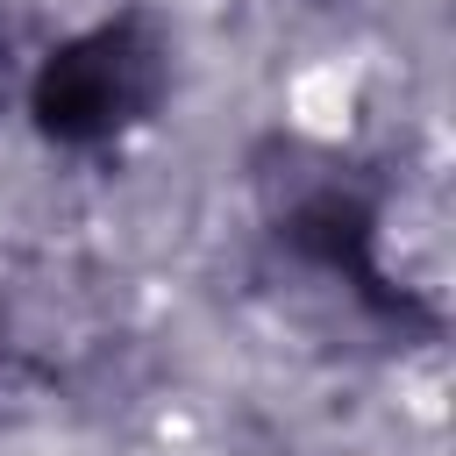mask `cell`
Masks as SVG:
<instances>
[{"label": "cell", "instance_id": "cell-1", "mask_svg": "<svg viewBox=\"0 0 456 456\" xmlns=\"http://www.w3.org/2000/svg\"><path fill=\"white\" fill-rule=\"evenodd\" d=\"M292 121H299L306 135H342V128L356 121V78H349V64H314V71H299V78H292Z\"/></svg>", "mask_w": 456, "mask_h": 456}]
</instances>
